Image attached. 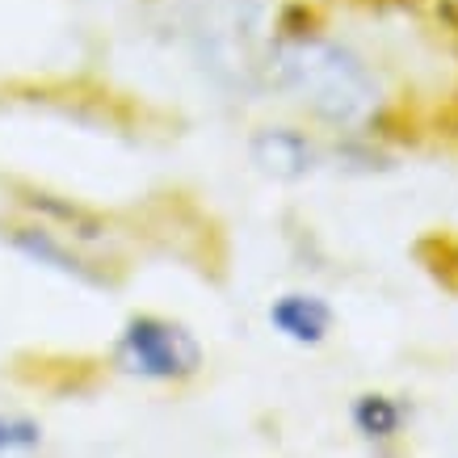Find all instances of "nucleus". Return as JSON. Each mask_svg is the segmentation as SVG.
<instances>
[{
    "label": "nucleus",
    "instance_id": "obj_2",
    "mask_svg": "<svg viewBox=\"0 0 458 458\" xmlns=\"http://www.w3.org/2000/svg\"><path fill=\"white\" fill-rule=\"evenodd\" d=\"M118 361L140 378H185L198 370L202 349L181 324L160 316H135L118 336Z\"/></svg>",
    "mask_w": 458,
    "mask_h": 458
},
{
    "label": "nucleus",
    "instance_id": "obj_6",
    "mask_svg": "<svg viewBox=\"0 0 458 458\" xmlns=\"http://www.w3.org/2000/svg\"><path fill=\"white\" fill-rule=\"evenodd\" d=\"M38 442V425L17 417H0V450H26Z\"/></svg>",
    "mask_w": 458,
    "mask_h": 458
},
{
    "label": "nucleus",
    "instance_id": "obj_1",
    "mask_svg": "<svg viewBox=\"0 0 458 458\" xmlns=\"http://www.w3.org/2000/svg\"><path fill=\"white\" fill-rule=\"evenodd\" d=\"M261 72L294 98L307 114H316L319 123L358 126L375 123L378 106H383V89H378L375 72L366 68L349 47L319 34H282L269 42Z\"/></svg>",
    "mask_w": 458,
    "mask_h": 458
},
{
    "label": "nucleus",
    "instance_id": "obj_3",
    "mask_svg": "<svg viewBox=\"0 0 458 458\" xmlns=\"http://www.w3.org/2000/svg\"><path fill=\"white\" fill-rule=\"evenodd\" d=\"M269 324H274L282 336L299 341V345H316V341H324V333H328L333 311H328V303L316 299V294H282L278 303L269 307Z\"/></svg>",
    "mask_w": 458,
    "mask_h": 458
},
{
    "label": "nucleus",
    "instance_id": "obj_5",
    "mask_svg": "<svg viewBox=\"0 0 458 458\" xmlns=\"http://www.w3.org/2000/svg\"><path fill=\"white\" fill-rule=\"evenodd\" d=\"M353 425H358L361 437L387 442L403 425V403L391 400V395H361V400L353 403Z\"/></svg>",
    "mask_w": 458,
    "mask_h": 458
},
{
    "label": "nucleus",
    "instance_id": "obj_4",
    "mask_svg": "<svg viewBox=\"0 0 458 458\" xmlns=\"http://www.w3.org/2000/svg\"><path fill=\"white\" fill-rule=\"evenodd\" d=\"M252 160L274 173V177H303L307 168L316 165V148L299 135V131H261L252 143Z\"/></svg>",
    "mask_w": 458,
    "mask_h": 458
}]
</instances>
